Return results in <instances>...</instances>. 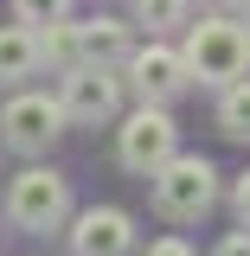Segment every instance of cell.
<instances>
[{
  "label": "cell",
  "instance_id": "cell-1",
  "mask_svg": "<svg viewBox=\"0 0 250 256\" xmlns=\"http://www.w3.org/2000/svg\"><path fill=\"white\" fill-rule=\"evenodd\" d=\"M180 58H186V70L199 77V84H237L250 70V26L244 20H224V13H212V20H199L192 26L186 20V45H180Z\"/></svg>",
  "mask_w": 250,
  "mask_h": 256
},
{
  "label": "cell",
  "instance_id": "cell-2",
  "mask_svg": "<svg viewBox=\"0 0 250 256\" xmlns=\"http://www.w3.org/2000/svg\"><path fill=\"white\" fill-rule=\"evenodd\" d=\"M148 180H154V212H160L167 224L205 218L212 198H218V173H212V160H205V154H167Z\"/></svg>",
  "mask_w": 250,
  "mask_h": 256
},
{
  "label": "cell",
  "instance_id": "cell-3",
  "mask_svg": "<svg viewBox=\"0 0 250 256\" xmlns=\"http://www.w3.org/2000/svg\"><path fill=\"white\" fill-rule=\"evenodd\" d=\"M7 218L20 224V230H58V224L71 218V180L52 173V166L13 173V186H7Z\"/></svg>",
  "mask_w": 250,
  "mask_h": 256
},
{
  "label": "cell",
  "instance_id": "cell-4",
  "mask_svg": "<svg viewBox=\"0 0 250 256\" xmlns=\"http://www.w3.org/2000/svg\"><path fill=\"white\" fill-rule=\"evenodd\" d=\"M58 134H64V102L58 96H45V90L7 96V109H0V141H7L13 154H45Z\"/></svg>",
  "mask_w": 250,
  "mask_h": 256
},
{
  "label": "cell",
  "instance_id": "cell-5",
  "mask_svg": "<svg viewBox=\"0 0 250 256\" xmlns=\"http://www.w3.org/2000/svg\"><path fill=\"white\" fill-rule=\"evenodd\" d=\"M167 154H180V128H173V116H167L160 102H141V109L116 128V160H122L128 173H154Z\"/></svg>",
  "mask_w": 250,
  "mask_h": 256
},
{
  "label": "cell",
  "instance_id": "cell-6",
  "mask_svg": "<svg viewBox=\"0 0 250 256\" xmlns=\"http://www.w3.org/2000/svg\"><path fill=\"white\" fill-rule=\"evenodd\" d=\"M58 102H64V122L96 128V122H109V116L122 109V77H116L109 64H71Z\"/></svg>",
  "mask_w": 250,
  "mask_h": 256
},
{
  "label": "cell",
  "instance_id": "cell-7",
  "mask_svg": "<svg viewBox=\"0 0 250 256\" xmlns=\"http://www.w3.org/2000/svg\"><path fill=\"white\" fill-rule=\"evenodd\" d=\"M122 70H128V77H122L128 90L141 96V102H160V109H167V102H173V96L192 84L186 58H180L173 45H160V38H148L141 52H128V64H122Z\"/></svg>",
  "mask_w": 250,
  "mask_h": 256
},
{
  "label": "cell",
  "instance_id": "cell-8",
  "mask_svg": "<svg viewBox=\"0 0 250 256\" xmlns=\"http://www.w3.org/2000/svg\"><path fill=\"white\" fill-rule=\"evenodd\" d=\"M135 250V218L116 205H90L71 218V256H128Z\"/></svg>",
  "mask_w": 250,
  "mask_h": 256
},
{
  "label": "cell",
  "instance_id": "cell-9",
  "mask_svg": "<svg viewBox=\"0 0 250 256\" xmlns=\"http://www.w3.org/2000/svg\"><path fill=\"white\" fill-rule=\"evenodd\" d=\"M84 32V64H109V70H122L128 52H135V38H128L122 20H109V13H96V20H77Z\"/></svg>",
  "mask_w": 250,
  "mask_h": 256
},
{
  "label": "cell",
  "instance_id": "cell-10",
  "mask_svg": "<svg viewBox=\"0 0 250 256\" xmlns=\"http://www.w3.org/2000/svg\"><path fill=\"white\" fill-rule=\"evenodd\" d=\"M39 70V26H0V84Z\"/></svg>",
  "mask_w": 250,
  "mask_h": 256
},
{
  "label": "cell",
  "instance_id": "cell-11",
  "mask_svg": "<svg viewBox=\"0 0 250 256\" xmlns=\"http://www.w3.org/2000/svg\"><path fill=\"white\" fill-rule=\"evenodd\" d=\"M39 64H52V70H71V64H84V32L77 20L64 13L52 26H39Z\"/></svg>",
  "mask_w": 250,
  "mask_h": 256
},
{
  "label": "cell",
  "instance_id": "cell-12",
  "mask_svg": "<svg viewBox=\"0 0 250 256\" xmlns=\"http://www.w3.org/2000/svg\"><path fill=\"white\" fill-rule=\"evenodd\" d=\"M218 128L231 134V141H250V70L237 77V84H224V96H218Z\"/></svg>",
  "mask_w": 250,
  "mask_h": 256
},
{
  "label": "cell",
  "instance_id": "cell-13",
  "mask_svg": "<svg viewBox=\"0 0 250 256\" xmlns=\"http://www.w3.org/2000/svg\"><path fill=\"white\" fill-rule=\"evenodd\" d=\"M186 13H192V0H135V20L148 32H180Z\"/></svg>",
  "mask_w": 250,
  "mask_h": 256
},
{
  "label": "cell",
  "instance_id": "cell-14",
  "mask_svg": "<svg viewBox=\"0 0 250 256\" xmlns=\"http://www.w3.org/2000/svg\"><path fill=\"white\" fill-rule=\"evenodd\" d=\"M64 13H71V0H13V20L20 26H52Z\"/></svg>",
  "mask_w": 250,
  "mask_h": 256
},
{
  "label": "cell",
  "instance_id": "cell-15",
  "mask_svg": "<svg viewBox=\"0 0 250 256\" xmlns=\"http://www.w3.org/2000/svg\"><path fill=\"white\" fill-rule=\"evenodd\" d=\"M141 256H192V250H186V237H154Z\"/></svg>",
  "mask_w": 250,
  "mask_h": 256
},
{
  "label": "cell",
  "instance_id": "cell-16",
  "mask_svg": "<svg viewBox=\"0 0 250 256\" xmlns=\"http://www.w3.org/2000/svg\"><path fill=\"white\" fill-rule=\"evenodd\" d=\"M212 256H250V224H244V230H231V237H224Z\"/></svg>",
  "mask_w": 250,
  "mask_h": 256
},
{
  "label": "cell",
  "instance_id": "cell-17",
  "mask_svg": "<svg viewBox=\"0 0 250 256\" xmlns=\"http://www.w3.org/2000/svg\"><path fill=\"white\" fill-rule=\"evenodd\" d=\"M231 205H237V218L250 224V173H244V180H237V192H231Z\"/></svg>",
  "mask_w": 250,
  "mask_h": 256
},
{
  "label": "cell",
  "instance_id": "cell-18",
  "mask_svg": "<svg viewBox=\"0 0 250 256\" xmlns=\"http://www.w3.org/2000/svg\"><path fill=\"white\" fill-rule=\"evenodd\" d=\"M205 6H212V13H224V6H237V0H205Z\"/></svg>",
  "mask_w": 250,
  "mask_h": 256
},
{
  "label": "cell",
  "instance_id": "cell-19",
  "mask_svg": "<svg viewBox=\"0 0 250 256\" xmlns=\"http://www.w3.org/2000/svg\"><path fill=\"white\" fill-rule=\"evenodd\" d=\"M237 6H244V26H250V0H237Z\"/></svg>",
  "mask_w": 250,
  "mask_h": 256
}]
</instances>
